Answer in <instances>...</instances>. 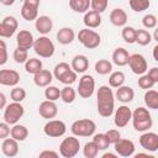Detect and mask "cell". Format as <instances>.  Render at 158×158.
<instances>
[{"label": "cell", "mask_w": 158, "mask_h": 158, "mask_svg": "<svg viewBox=\"0 0 158 158\" xmlns=\"http://www.w3.org/2000/svg\"><path fill=\"white\" fill-rule=\"evenodd\" d=\"M98 114L101 117H110L115 111V95L110 86L101 85L96 93Z\"/></svg>", "instance_id": "cell-1"}, {"label": "cell", "mask_w": 158, "mask_h": 158, "mask_svg": "<svg viewBox=\"0 0 158 158\" xmlns=\"http://www.w3.org/2000/svg\"><path fill=\"white\" fill-rule=\"evenodd\" d=\"M132 125L133 128L138 132H144V131H149V128L153 126V120L151 116V112L148 111L147 107L139 106L137 109H135V111H132Z\"/></svg>", "instance_id": "cell-2"}, {"label": "cell", "mask_w": 158, "mask_h": 158, "mask_svg": "<svg viewBox=\"0 0 158 158\" xmlns=\"http://www.w3.org/2000/svg\"><path fill=\"white\" fill-rule=\"evenodd\" d=\"M70 131L75 137H90L96 131V123L90 118H80L72 123Z\"/></svg>", "instance_id": "cell-3"}, {"label": "cell", "mask_w": 158, "mask_h": 158, "mask_svg": "<svg viewBox=\"0 0 158 158\" xmlns=\"http://www.w3.org/2000/svg\"><path fill=\"white\" fill-rule=\"evenodd\" d=\"M32 48L35 49V53L37 56H40L41 58H51L56 51L54 43L44 35H42L35 40Z\"/></svg>", "instance_id": "cell-4"}, {"label": "cell", "mask_w": 158, "mask_h": 158, "mask_svg": "<svg viewBox=\"0 0 158 158\" xmlns=\"http://www.w3.org/2000/svg\"><path fill=\"white\" fill-rule=\"evenodd\" d=\"M77 37H78L79 42H80L85 48H88V49H94V48L99 47L100 43H101V37H100V35H99L96 31H94L93 28L85 27V28L80 30V31L78 32V36H77Z\"/></svg>", "instance_id": "cell-5"}, {"label": "cell", "mask_w": 158, "mask_h": 158, "mask_svg": "<svg viewBox=\"0 0 158 158\" xmlns=\"http://www.w3.org/2000/svg\"><path fill=\"white\" fill-rule=\"evenodd\" d=\"M80 142L75 136L65 137L59 144V154L64 158H73L79 153Z\"/></svg>", "instance_id": "cell-6"}, {"label": "cell", "mask_w": 158, "mask_h": 158, "mask_svg": "<svg viewBox=\"0 0 158 158\" xmlns=\"http://www.w3.org/2000/svg\"><path fill=\"white\" fill-rule=\"evenodd\" d=\"M23 114H25V107L21 105V102L12 101L11 104L5 106L4 120L9 125H15L20 121V118H22Z\"/></svg>", "instance_id": "cell-7"}, {"label": "cell", "mask_w": 158, "mask_h": 158, "mask_svg": "<svg viewBox=\"0 0 158 158\" xmlns=\"http://www.w3.org/2000/svg\"><path fill=\"white\" fill-rule=\"evenodd\" d=\"M43 132L46 136L52 138H58L65 135L67 132V125L62 120H48L46 125L43 126Z\"/></svg>", "instance_id": "cell-8"}, {"label": "cell", "mask_w": 158, "mask_h": 158, "mask_svg": "<svg viewBox=\"0 0 158 158\" xmlns=\"http://www.w3.org/2000/svg\"><path fill=\"white\" fill-rule=\"evenodd\" d=\"M95 90V79L90 74H84L79 79L78 85V94L83 99H89Z\"/></svg>", "instance_id": "cell-9"}, {"label": "cell", "mask_w": 158, "mask_h": 158, "mask_svg": "<svg viewBox=\"0 0 158 158\" xmlns=\"http://www.w3.org/2000/svg\"><path fill=\"white\" fill-rule=\"evenodd\" d=\"M130 65V69L132 70L133 74L136 75H142L147 72V68H148V64H147V60L146 58L139 54V53H133V54H130V58H128V63Z\"/></svg>", "instance_id": "cell-10"}, {"label": "cell", "mask_w": 158, "mask_h": 158, "mask_svg": "<svg viewBox=\"0 0 158 158\" xmlns=\"http://www.w3.org/2000/svg\"><path fill=\"white\" fill-rule=\"evenodd\" d=\"M115 115H114V123L116 127L118 128H122L125 126L128 125V122L131 121V117H132V111L128 106L126 105H121L118 106V109H116L115 111Z\"/></svg>", "instance_id": "cell-11"}, {"label": "cell", "mask_w": 158, "mask_h": 158, "mask_svg": "<svg viewBox=\"0 0 158 158\" xmlns=\"http://www.w3.org/2000/svg\"><path fill=\"white\" fill-rule=\"evenodd\" d=\"M139 144L143 149L148 152H157L158 151V135L156 132L144 131L139 136Z\"/></svg>", "instance_id": "cell-12"}, {"label": "cell", "mask_w": 158, "mask_h": 158, "mask_svg": "<svg viewBox=\"0 0 158 158\" xmlns=\"http://www.w3.org/2000/svg\"><path fill=\"white\" fill-rule=\"evenodd\" d=\"M114 149L117 156L121 157H131L135 154V143L127 138H120L114 143Z\"/></svg>", "instance_id": "cell-13"}, {"label": "cell", "mask_w": 158, "mask_h": 158, "mask_svg": "<svg viewBox=\"0 0 158 158\" xmlns=\"http://www.w3.org/2000/svg\"><path fill=\"white\" fill-rule=\"evenodd\" d=\"M19 22L16 17L14 16H6L0 22V37L2 38H10L17 30Z\"/></svg>", "instance_id": "cell-14"}, {"label": "cell", "mask_w": 158, "mask_h": 158, "mask_svg": "<svg viewBox=\"0 0 158 158\" xmlns=\"http://www.w3.org/2000/svg\"><path fill=\"white\" fill-rule=\"evenodd\" d=\"M20 81V74L15 69H0V84L5 86H16Z\"/></svg>", "instance_id": "cell-15"}, {"label": "cell", "mask_w": 158, "mask_h": 158, "mask_svg": "<svg viewBox=\"0 0 158 158\" xmlns=\"http://www.w3.org/2000/svg\"><path fill=\"white\" fill-rule=\"evenodd\" d=\"M38 114L40 116H42L43 118H47V120H51V118H54L58 114V107L56 105L54 101H51V100H44L38 106Z\"/></svg>", "instance_id": "cell-16"}, {"label": "cell", "mask_w": 158, "mask_h": 158, "mask_svg": "<svg viewBox=\"0 0 158 158\" xmlns=\"http://www.w3.org/2000/svg\"><path fill=\"white\" fill-rule=\"evenodd\" d=\"M33 42H35L33 35L28 30H20L19 33L16 35V43H17V47L20 48L28 51L30 48H32Z\"/></svg>", "instance_id": "cell-17"}, {"label": "cell", "mask_w": 158, "mask_h": 158, "mask_svg": "<svg viewBox=\"0 0 158 158\" xmlns=\"http://www.w3.org/2000/svg\"><path fill=\"white\" fill-rule=\"evenodd\" d=\"M53 80V74L47 69H41L36 74H33V83L38 88H46L51 85Z\"/></svg>", "instance_id": "cell-18"}, {"label": "cell", "mask_w": 158, "mask_h": 158, "mask_svg": "<svg viewBox=\"0 0 158 158\" xmlns=\"http://www.w3.org/2000/svg\"><path fill=\"white\" fill-rule=\"evenodd\" d=\"M114 95H115V99H117L122 104H128L135 98V90L131 86L121 85V86L116 88V93Z\"/></svg>", "instance_id": "cell-19"}, {"label": "cell", "mask_w": 158, "mask_h": 158, "mask_svg": "<svg viewBox=\"0 0 158 158\" xmlns=\"http://www.w3.org/2000/svg\"><path fill=\"white\" fill-rule=\"evenodd\" d=\"M83 22L88 28H98L101 25V14L94 10H88L84 14Z\"/></svg>", "instance_id": "cell-20"}, {"label": "cell", "mask_w": 158, "mask_h": 158, "mask_svg": "<svg viewBox=\"0 0 158 158\" xmlns=\"http://www.w3.org/2000/svg\"><path fill=\"white\" fill-rule=\"evenodd\" d=\"M35 27L36 30L41 33V35H47L52 31L53 28V21L49 16H46V15H42V16H38L36 20H35Z\"/></svg>", "instance_id": "cell-21"}, {"label": "cell", "mask_w": 158, "mask_h": 158, "mask_svg": "<svg viewBox=\"0 0 158 158\" xmlns=\"http://www.w3.org/2000/svg\"><path fill=\"white\" fill-rule=\"evenodd\" d=\"M1 152L4 156L6 157H15L19 153V142L16 139L11 138H4L2 143H1Z\"/></svg>", "instance_id": "cell-22"}, {"label": "cell", "mask_w": 158, "mask_h": 158, "mask_svg": "<svg viewBox=\"0 0 158 158\" xmlns=\"http://www.w3.org/2000/svg\"><path fill=\"white\" fill-rule=\"evenodd\" d=\"M110 22L116 27H123L127 22V14L123 9L116 7L110 12Z\"/></svg>", "instance_id": "cell-23"}, {"label": "cell", "mask_w": 158, "mask_h": 158, "mask_svg": "<svg viewBox=\"0 0 158 158\" xmlns=\"http://www.w3.org/2000/svg\"><path fill=\"white\" fill-rule=\"evenodd\" d=\"M70 68L78 74V73H84L86 72V69L89 68V59L84 54H77L73 57L72 63H70Z\"/></svg>", "instance_id": "cell-24"}, {"label": "cell", "mask_w": 158, "mask_h": 158, "mask_svg": "<svg viewBox=\"0 0 158 158\" xmlns=\"http://www.w3.org/2000/svg\"><path fill=\"white\" fill-rule=\"evenodd\" d=\"M128 58H130V53L123 47H117L112 52V63L115 65H117V67H125V65H127Z\"/></svg>", "instance_id": "cell-25"}, {"label": "cell", "mask_w": 158, "mask_h": 158, "mask_svg": "<svg viewBox=\"0 0 158 158\" xmlns=\"http://www.w3.org/2000/svg\"><path fill=\"white\" fill-rule=\"evenodd\" d=\"M74 38H75V32L72 27H62L57 32V41L63 46L70 44L74 41Z\"/></svg>", "instance_id": "cell-26"}, {"label": "cell", "mask_w": 158, "mask_h": 158, "mask_svg": "<svg viewBox=\"0 0 158 158\" xmlns=\"http://www.w3.org/2000/svg\"><path fill=\"white\" fill-rule=\"evenodd\" d=\"M10 136L16 139L17 142H22L28 137V130L26 126L20 125V123H15L11 128H10Z\"/></svg>", "instance_id": "cell-27"}, {"label": "cell", "mask_w": 158, "mask_h": 158, "mask_svg": "<svg viewBox=\"0 0 158 158\" xmlns=\"http://www.w3.org/2000/svg\"><path fill=\"white\" fill-rule=\"evenodd\" d=\"M143 100H144L147 109H152V110L158 109V91L157 90H154V89L146 90V93L143 95Z\"/></svg>", "instance_id": "cell-28"}, {"label": "cell", "mask_w": 158, "mask_h": 158, "mask_svg": "<svg viewBox=\"0 0 158 158\" xmlns=\"http://www.w3.org/2000/svg\"><path fill=\"white\" fill-rule=\"evenodd\" d=\"M21 16L26 21H35L38 17V7L23 2L21 7Z\"/></svg>", "instance_id": "cell-29"}, {"label": "cell", "mask_w": 158, "mask_h": 158, "mask_svg": "<svg viewBox=\"0 0 158 158\" xmlns=\"http://www.w3.org/2000/svg\"><path fill=\"white\" fill-rule=\"evenodd\" d=\"M69 7L78 14H85L90 9V0H69Z\"/></svg>", "instance_id": "cell-30"}, {"label": "cell", "mask_w": 158, "mask_h": 158, "mask_svg": "<svg viewBox=\"0 0 158 158\" xmlns=\"http://www.w3.org/2000/svg\"><path fill=\"white\" fill-rule=\"evenodd\" d=\"M41 69H43V63L38 58H28L25 62V70L28 74H36Z\"/></svg>", "instance_id": "cell-31"}, {"label": "cell", "mask_w": 158, "mask_h": 158, "mask_svg": "<svg viewBox=\"0 0 158 158\" xmlns=\"http://www.w3.org/2000/svg\"><path fill=\"white\" fill-rule=\"evenodd\" d=\"M95 72L100 75H107L112 72V63L107 59H99L95 63Z\"/></svg>", "instance_id": "cell-32"}, {"label": "cell", "mask_w": 158, "mask_h": 158, "mask_svg": "<svg viewBox=\"0 0 158 158\" xmlns=\"http://www.w3.org/2000/svg\"><path fill=\"white\" fill-rule=\"evenodd\" d=\"M125 80H126V77H125L123 72H121V70L111 72V74L109 77V85H110V88H118V86L123 85Z\"/></svg>", "instance_id": "cell-33"}, {"label": "cell", "mask_w": 158, "mask_h": 158, "mask_svg": "<svg viewBox=\"0 0 158 158\" xmlns=\"http://www.w3.org/2000/svg\"><path fill=\"white\" fill-rule=\"evenodd\" d=\"M77 96V91L70 86V85H65L63 89H60V100L64 104H72L75 100Z\"/></svg>", "instance_id": "cell-34"}, {"label": "cell", "mask_w": 158, "mask_h": 158, "mask_svg": "<svg viewBox=\"0 0 158 158\" xmlns=\"http://www.w3.org/2000/svg\"><path fill=\"white\" fill-rule=\"evenodd\" d=\"M152 35L147 30H136V40L135 43H138L139 46H148L152 42Z\"/></svg>", "instance_id": "cell-35"}, {"label": "cell", "mask_w": 158, "mask_h": 158, "mask_svg": "<svg viewBox=\"0 0 158 158\" xmlns=\"http://www.w3.org/2000/svg\"><path fill=\"white\" fill-rule=\"evenodd\" d=\"M93 136H94V137H93V142L98 146L99 151H105V149H107L109 146L111 144L105 133H94Z\"/></svg>", "instance_id": "cell-36"}, {"label": "cell", "mask_w": 158, "mask_h": 158, "mask_svg": "<svg viewBox=\"0 0 158 158\" xmlns=\"http://www.w3.org/2000/svg\"><path fill=\"white\" fill-rule=\"evenodd\" d=\"M128 4H130L131 10H133L135 12L146 11L151 6V1L149 0H130Z\"/></svg>", "instance_id": "cell-37"}, {"label": "cell", "mask_w": 158, "mask_h": 158, "mask_svg": "<svg viewBox=\"0 0 158 158\" xmlns=\"http://www.w3.org/2000/svg\"><path fill=\"white\" fill-rule=\"evenodd\" d=\"M121 36L126 43L132 44V43H135V40H136V28L132 26H123Z\"/></svg>", "instance_id": "cell-38"}, {"label": "cell", "mask_w": 158, "mask_h": 158, "mask_svg": "<svg viewBox=\"0 0 158 158\" xmlns=\"http://www.w3.org/2000/svg\"><path fill=\"white\" fill-rule=\"evenodd\" d=\"M99 153V148L98 146L91 141V142H86L83 147V154L85 158H95Z\"/></svg>", "instance_id": "cell-39"}, {"label": "cell", "mask_w": 158, "mask_h": 158, "mask_svg": "<svg viewBox=\"0 0 158 158\" xmlns=\"http://www.w3.org/2000/svg\"><path fill=\"white\" fill-rule=\"evenodd\" d=\"M137 84H138V86L141 88V89H144V90H148V89H152L157 83L152 79V78H149L148 77V74H142V75H139V78H138V80H137Z\"/></svg>", "instance_id": "cell-40"}, {"label": "cell", "mask_w": 158, "mask_h": 158, "mask_svg": "<svg viewBox=\"0 0 158 158\" xmlns=\"http://www.w3.org/2000/svg\"><path fill=\"white\" fill-rule=\"evenodd\" d=\"M44 98L51 101H56L60 98V89H58L54 85H48L44 89Z\"/></svg>", "instance_id": "cell-41"}, {"label": "cell", "mask_w": 158, "mask_h": 158, "mask_svg": "<svg viewBox=\"0 0 158 158\" xmlns=\"http://www.w3.org/2000/svg\"><path fill=\"white\" fill-rule=\"evenodd\" d=\"M26 95H27L26 90L21 86H14V89L10 93V96H11L12 101H16V102H22L26 99Z\"/></svg>", "instance_id": "cell-42"}, {"label": "cell", "mask_w": 158, "mask_h": 158, "mask_svg": "<svg viewBox=\"0 0 158 158\" xmlns=\"http://www.w3.org/2000/svg\"><path fill=\"white\" fill-rule=\"evenodd\" d=\"M12 58H14V60H15L16 63H19V64L25 63V62L28 59V51L17 47V48L14 51V53H12Z\"/></svg>", "instance_id": "cell-43"}, {"label": "cell", "mask_w": 158, "mask_h": 158, "mask_svg": "<svg viewBox=\"0 0 158 158\" xmlns=\"http://www.w3.org/2000/svg\"><path fill=\"white\" fill-rule=\"evenodd\" d=\"M142 25L147 30L156 28V26H157V16L153 15V14H146L143 16V19H142Z\"/></svg>", "instance_id": "cell-44"}, {"label": "cell", "mask_w": 158, "mask_h": 158, "mask_svg": "<svg viewBox=\"0 0 158 158\" xmlns=\"http://www.w3.org/2000/svg\"><path fill=\"white\" fill-rule=\"evenodd\" d=\"M72 68H70V65L68 64V63H65V62H60V63H58L56 67H54V69H53V77L56 78V79H59L64 73H67L68 70H70Z\"/></svg>", "instance_id": "cell-45"}, {"label": "cell", "mask_w": 158, "mask_h": 158, "mask_svg": "<svg viewBox=\"0 0 158 158\" xmlns=\"http://www.w3.org/2000/svg\"><path fill=\"white\" fill-rule=\"evenodd\" d=\"M58 80H59L62 84H64V85H72V84L75 83V80H77V73H75L73 69H70V70H68L67 73H64Z\"/></svg>", "instance_id": "cell-46"}, {"label": "cell", "mask_w": 158, "mask_h": 158, "mask_svg": "<svg viewBox=\"0 0 158 158\" xmlns=\"http://www.w3.org/2000/svg\"><path fill=\"white\" fill-rule=\"evenodd\" d=\"M109 5V0H90V7L94 11L104 12Z\"/></svg>", "instance_id": "cell-47"}, {"label": "cell", "mask_w": 158, "mask_h": 158, "mask_svg": "<svg viewBox=\"0 0 158 158\" xmlns=\"http://www.w3.org/2000/svg\"><path fill=\"white\" fill-rule=\"evenodd\" d=\"M7 46L2 40H0V65H4L7 62Z\"/></svg>", "instance_id": "cell-48"}, {"label": "cell", "mask_w": 158, "mask_h": 158, "mask_svg": "<svg viewBox=\"0 0 158 158\" xmlns=\"http://www.w3.org/2000/svg\"><path fill=\"white\" fill-rule=\"evenodd\" d=\"M105 135H106V137L109 138L110 143H112V144H114L117 139H120V138H121V133H120V131H118V130H116V128L107 130V131L105 132Z\"/></svg>", "instance_id": "cell-49"}, {"label": "cell", "mask_w": 158, "mask_h": 158, "mask_svg": "<svg viewBox=\"0 0 158 158\" xmlns=\"http://www.w3.org/2000/svg\"><path fill=\"white\" fill-rule=\"evenodd\" d=\"M10 136V125L6 122H0V139Z\"/></svg>", "instance_id": "cell-50"}, {"label": "cell", "mask_w": 158, "mask_h": 158, "mask_svg": "<svg viewBox=\"0 0 158 158\" xmlns=\"http://www.w3.org/2000/svg\"><path fill=\"white\" fill-rule=\"evenodd\" d=\"M38 157L40 158H58L59 157V153L56 152V151H48V149H46V151H42L38 154Z\"/></svg>", "instance_id": "cell-51"}, {"label": "cell", "mask_w": 158, "mask_h": 158, "mask_svg": "<svg viewBox=\"0 0 158 158\" xmlns=\"http://www.w3.org/2000/svg\"><path fill=\"white\" fill-rule=\"evenodd\" d=\"M148 77L149 78H152L156 83H158V68L157 67H153V68H151L149 70H148Z\"/></svg>", "instance_id": "cell-52"}, {"label": "cell", "mask_w": 158, "mask_h": 158, "mask_svg": "<svg viewBox=\"0 0 158 158\" xmlns=\"http://www.w3.org/2000/svg\"><path fill=\"white\" fill-rule=\"evenodd\" d=\"M6 106V96L4 93H0V110H2Z\"/></svg>", "instance_id": "cell-53"}, {"label": "cell", "mask_w": 158, "mask_h": 158, "mask_svg": "<svg viewBox=\"0 0 158 158\" xmlns=\"http://www.w3.org/2000/svg\"><path fill=\"white\" fill-rule=\"evenodd\" d=\"M25 4H28V5H33V6H40V0H23Z\"/></svg>", "instance_id": "cell-54"}, {"label": "cell", "mask_w": 158, "mask_h": 158, "mask_svg": "<svg viewBox=\"0 0 158 158\" xmlns=\"http://www.w3.org/2000/svg\"><path fill=\"white\" fill-rule=\"evenodd\" d=\"M15 1L16 0H0V4H2L5 6H11V5L15 4Z\"/></svg>", "instance_id": "cell-55"}, {"label": "cell", "mask_w": 158, "mask_h": 158, "mask_svg": "<svg viewBox=\"0 0 158 158\" xmlns=\"http://www.w3.org/2000/svg\"><path fill=\"white\" fill-rule=\"evenodd\" d=\"M157 51H158V44H156V46L153 47V58H154V60H156V62H158V56H157Z\"/></svg>", "instance_id": "cell-56"}, {"label": "cell", "mask_w": 158, "mask_h": 158, "mask_svg": "<svg viewBox=\"0 0 158 158\" xmlns=\"http://www.w3.org/2000/svg\"><path fill=\"white\" fill-rule=\"evenodd\" d=\"M102 158H117V154H114V153H105V154H102Z\"/></svg>", "instance_id": "cell-57"}, {"label": "cell", "mask_w": 158, "mask_h": 158, "mask_svg": "<svg viewBox=\"0 0 158 158\" xmlns=\"http://www.w3.org/2000/svg\"><path fill=\"white\" fill-rule=\"evenodd\" d=\"M135 157H136V158H138V157H148V158H153V157L148 156L147 153H137V154H135Z\"/></svg>", "instance_id": "cell-58"}]
</instances>
